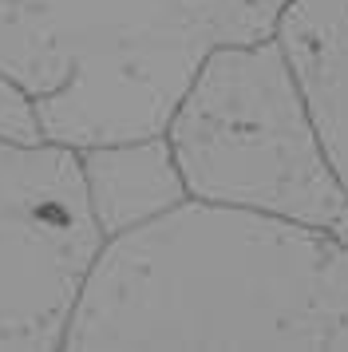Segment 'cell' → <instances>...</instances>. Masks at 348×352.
Wrapping results in <instances>:
<instances>
[{
    "label": "cell",
    "instance_id": "cell-1",
    "mask_svg": "<svg viewBox=\"0 0 348 352\" xmlns=\"http://www.w3.org/2000/svg\"><path fill=\"white\" fill-rule=\"evenodd\" d=\"M63 349H348V238L186 198L103 245Z\"/></svg>",
    "mask_w": 348,
    "mask_h": 352
},
{
    "label": "cell",
    "instance_id": "cell-2",
    "mask_svg": "<svg viewBox=\"0 0 348 352\" xmlns=\"http://www.w3.org/2000/svg\"><path fill=\"white\" fill-rule=\"evenodd\" d=\"M293 0H0V72L40 99L47 139L158 135L218 48L277 36Z\"/></svg>",
    "mask_w": 348,
    "mask_h": 352
},
{
    "label": "cell",
    "instance_id": "cell-3",
    "mask_svg": "<svg viewBox=\"0 0 348 352\" xmlns=\"http://www.w3.org/2000/svg\"><path fill=\"white\" fill-rule=\"evenodd\" d=\"M190 198L348 238V186L281 36L218 48L166 119Z\"/></svg>",
    "mask_w": 348,
    "mask_h": 352
},
{
    "label": "cell",
    "instance_id": "cell-4",
    "mask_svg": "<svg viewBox=\"0 0 348 352\" xmlns=\"http://www.w3.org/2000/svg\"><path fill=\"white\" fill-rule=\"evenodd\" d=\"M103 245L79 146L0 143V349H63Z\"/></svg>",
    "mask_w": 348,
    "mask_h": 352
},
{
    "label": "cell",
    "instance_id": "cell-5",
    "mask_svg": "<svg viewBox=\"0 0 348 352\" xmlns=\"http://www.w3.org/2000/svg\"><path fill=\"white\" fill-rule=\"evenodd\" d=\"M79 166L91 214L107 241L190 198L162 131L79 146Z\"/></svg>",
    "mask_w": 348,
    "mask_h": 352
},
{
    "label": "cell",
    "instance_id": "cell-6",
    "mask_svg": "<svg viewBox=\"0 0 348 352\" xmlns=\"http://www.w3.org/2000/svg\"><path fill=\"white\" fill-rule=\"evenodd\" d=\"M277 36L348 186V0H293Z\"/></svg>",
    "mask_w": 348,
    "mask_h": 352
},
{
    "label": "cell",
    "instance_id": "cell-7",
    "mask_svg": "<svg viewBox=\"0 0 348 352\" xmlns=\"http://www.w3.org/2000/svg\"><path fill=\"white\" fill-rule=\"evenodd\" d=\"M44 139H47V131H44L40 99L32 96L16 76L0 72V143L36 146Z\"/></svg>",
    "mask_w": 348,
    "mask_h": 352
}]
</instances>
